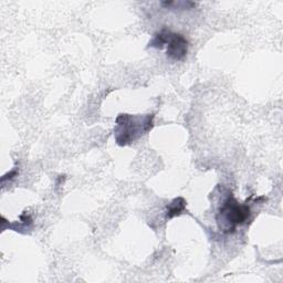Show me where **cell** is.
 Wrapping results in <instances>:
<instances>
[{
  "instance_id": "2",
  "label": "cell",
  "mask_w": 283,
  "mask_h": 283,
  "mask_svg": "<svg viewBox=\"0 0 283 283\" xmlns=\"http://www.w3.org/2000/svg\"><path fill=\"white\" fill-rule=\"evenodd\" d=\"M251 210L247 204L238 203L233 195H229L223 202L216 216L218 228L224 234H233L237 227L247 222Z\"/></svg>"
},
{
  "instance_id": "6",
  "label": "cell",
  "mask_w": 283,
  "mask_h": 283,
  "mask_svg": "<svg viewBox=\"0 0 283 283\" xmlns=\"http://www.w3.org/2000/svg\"><path fill=\"white\" fill-rule=\"evenodd\" d=\"M160 5L166 9H173V10H189L195 8L197 6L196 3L182 2V0H177V2H174V0H169V2H162Z\"/></svg>"
},
{
  "instance_id": "4",
  "label": "cell",
  "mask_w": 283,
  "mask_h": 283,
  "mask_svg": "<svg viewBox=\"0 0 283 283\" xmlns=\"http://www.w3.org/2000/svg\"><path fill=\"white\" fill-rule=\"evenodd\" d=\"M186 205H187V202L183 197L173 199L172 203L168 204L166 208V220H169L174 217L181 216L186 208Z\"/></svg>"
},
{
  "instance_id": "7",
  "label": "cell",
  "mask_w": 283,
  "mask_h": 283,
  "mask_svg": "<svg viewBox=\"0 0 283 283\" xmlns=\"http://www.w3.org/2000/svg\"><path fill=\"white\" fill-rule=\"evenodd\" d=\"M18 175H19V168H17V167H15L14 169H11L9 173L5 174V175L2 177V183L4 184L5 182L11 181V179H14V178L17 177Z\"/></svg>"
},
{
  "instance_id": "5",
  "label": "cell",
  "mask_w": 283,
  "mask_h": 283,
  "mask_svg": "<svg viewBox=\"0 0 283 283\" xmlns=\"http://www.w3.org/2000/svg\"><path fill=\"white\" fill-rule=\"evenodd\" d=\"M169 35H171V30L163 28L162 30L156 32V34L154 35L153 39L150 41L149 46H147V47H149V48H156V49L162 50L166 46L167 42H168Z\"/></svg>"
},
{
  "instance_id": "3",
  "label": "cell",
  "mask_w": 283,
  "mask_h": 283,
  "mask_svg": "<svg viewBox=\"0 0 283 283\" xmlns=\"http://www.w3.org/2000/svg\"><path fill=\"white\" fill-rule=\"evenodd\" d=\"M166 46V55L168 59L173 61H182L187 56L189 42L182 34L171 31L168 42Z\"/></svg>"
},
{
  "instance_id": "1",
  "label": "cell",
  "mask_w": 283,
  "mask_h": 283,
  "mask_svg": "<svg viewBox=\"0 0 283 283\" xmlns=\"http://www.w3.org/2000/svg\"><path fill=\"white\" fill-rule=\"evenodd\" d=\"M154 114L132 115L120 114L115 120L114 138L120 146H127L134 143L154 127Z\"/></svg>"
}]
</instances>
